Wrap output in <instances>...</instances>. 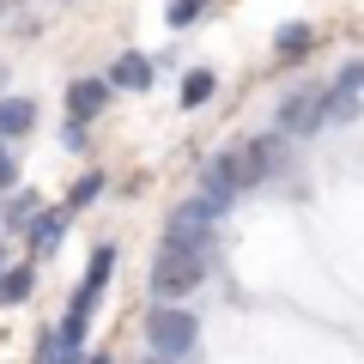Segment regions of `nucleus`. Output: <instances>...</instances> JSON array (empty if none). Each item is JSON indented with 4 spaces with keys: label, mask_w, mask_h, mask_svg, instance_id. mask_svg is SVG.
<instances>
[{
    "label": "nucleus",
    "mask_w": 364,
    "mask_h": 364,
    "mask_svg": "<svg viewBox=\"0 0 364 364\" xmlns=\"http://www.w3.org/2000/svg\"><path fill=\"white\" fill-rule=\"evenodd\" d=\"M213 85H219L213 73H188V79H182V104H188V109H200V104L213 97Z\"/></svg>",
    "instance_id": "f8f14e48"
},
{
    "label": "nucleus",
    "mask_w": 364,
    "mask_h": 364,
    "mask_svg": "<svg viewBox=\"0 0 364 364\" xmlns=\"http://www.w3.org/2000/svg\"><path fill=\"white\" fill-rule=\"evenodd\" d=\"M31 213H37V195H18V200H13V225H25Z\"/></svg>",
    "instance_id": "dca6fc26"
},
{
    "label": "nucleus",
    "mask_w": 364,
    "mask_h": 364,
    "mask_svg": "<svg viewBox=\"0 0 364 364\" xmlns=\"http://www.w3.org/2000/svg\"><path fill=\"white\" fill-rule=\"evenodd\" d=\"M97 195H104V176H79V182H73V195H67V207H91Z\"/></svg>",
    "instance_id": "ddd939ff"
},
{
    "label": "nucleus",
    "mask_w": 364,
    "mask_h": 364,
    "mask_svg": "<svg viewBox=\"0 0 364 364\" xmlns=\"http://www.w3.org/2000/svg\"><path fill=\"white\" fill-rule=\"evenodd\" d=\"M322 97H316V91H298V97H286V104H279V128L286 134H310V128H322Z\"/></svg>",
    "instance_id": "20e7f679"
},
{
    "label": "nucleus",
    "mask_w": 364,
    "mask_h": 364,
    "mask_svg": "<svg viewBox=\"0 0 364 364\" xmlns=\"http://www.w3.org/2000/svg\"><path fill=\"white\" fill-rule=\"evenodd\" d=\"M79 346H85L79 334L55 328V334H43V352H37V364H79Z\"/></svg>",
    "instance_id": "0eeeda50"
},
{
    "label": "nucleus",
    "mask_w": 364,
    "mask_h": 364,
    "mask_svg": "<svg viewBox=\"0 0 364 364\" xmlns=\"http://www.w3.org/2000/svg\"><path fill=\"white\" fill-rule=\"evenodd\" d=\"M31 122H37V109L18 97V104H0V140H13V134H25Z\"/></svg>",
    "instance_id": "9d476101"
},
{
    "label": "nucleus",
    "mask_w": 364,
    "mask_h": 364,
    "mask_svg": "<svg viewBox=\"0 0 364 364\" xmlns=\"http://www.w3.org/2000/svg\"><path fill=\"white\" fill-rule=\"evenodd\" d=\"M91 364H109V358H104V352H97V358H91Z\"/></svg>",
    "instance_id": "a211bd4d"
},
{
    "label": "nucleus",
    "mask_w": 364,
    "mask_h": 364,
    "mask_svg": "<svg viewBox=\"0 0 364 364\" xmlns=\"http://www.w3.org/2000/svg\"><path fill=\"white\" fill-rule=\"evenodd\" d=\"M13 182H18V158L0 146V188H13Z\"/></svg>",
    "instance_id": "2eb2a0df"
},
{
    "label": "nucleus",
    "mask_w": 364,
    "mask_h": 364,
    "mask_svg": "<svg viewBox=\"0 0 364 364\" xmlns=\"http://www.w3.org/2000/svg\"><path fill=\"white\" fill-rule=\"evenodd\" d=\"M267 164H273V140H237L207 164V176L225 182L231 195H243V188H255V182L267 176Z\"/></svg>",
    "instance_id": "f257e3e1"
},
{
    "label": "nucleus",
    "mask_w": 364,
    "mask_h": 364,
    "mask_svg": "<svg viewBox=\"0 0 364 364\" xmlns=\"http://www.w3.org/2000/svg\"><path fill=\"white\" fill-rule=\"evenodd\" d=\"M31 286H37V267H6L0 273V304H25Z\"/></svg>",
    "instance_id": "1a4fd4ad"
},
{
    "label": "nucleus",
    "mask_w": 364,
    "mask_h": 364,
    "mask_svg": "<svg viewBox=\"0 0 364 364\" xmlns=\"http://www.w3.org/2000/svg\"><path fill=\"white\" fill-rule=\"evenodd\" d=\"M195 340H200L195 310H176V304H152L146 310V346H158L164 358H188Z\"/></svg>",
    "instance_id": "f03ea898"
},
{
    "label": "nucleus",
    "mask_w": 364,
    "mask_h": 364,
    "mask_svg": "<svg viewBox=\"0 0 364 364\" xmlns=\"http://www.w3.org/2000/svg\"><path fill=\"white\" fill-rule=\"evenodd\" d=\"M109 273H116V249H109V243H97V255H91V267H85V286H91V291H104V279H109Z\"/></svg>",
    "instance_id": "9b49d317"
},
{
    "label": "nucleus",
    "mask_w": 364,
    "mask_h": 364,
    "mask_svg": "<svg viewBox=\"0 0 364 364\" xmlns=\"http://www.w3.org/2000/svg\"><path fill=\"white\" fill-rule=\"evenodd\" d=\"M109 91H116L109 79H73V85H67V116H73V122H91L97 109L109 104Z\"/></svg>",
    "instance_id": "7ed1b4c3"
},
{
    "label": "nucleus",
    "mask_w": 364,
    "mask_h": 364,
    "mask_svg": "<svg viewBox=\"0 0 364 364\" xmlns=\"http://www.w3.org/2000/svg\"><path fill=\"white\" fill-rule=\"evenodd\" d=\"M146 364H182V358H164V352H158V358H146Z\"/></svg>",
    "instance_id": "f3484780"
},
{
    "label": "nucleus",
    "mask_w": 364,
    "mask_h": 364,
    "mask_svg": "<svg viewBox=\"0 0 364 364\" xmlns=\"http://www.w3.org/2000/svg\"><path fill=\"white\" fill-rule=\"evenodd\" d=\"M109 85H122V91H146V85H152V61H146V55H116V67H109Z\"/></svg>",
    "instance_id": "423d86ee"
},
{
    "label": "nucleus",
    "mask_w": 364,
    "mask_h": 364,
    "mask_svg": "<svg viewBox=\"0 0 364 364\" xmlns=\"http://www.w3.org/2000/svg\"><path fill=\"white\" fill-rule=\"evenodd\" d=\"M164 18H170L176 31H182V25H195V18H200V0H170V13H164Z\"/></svg>",
    "instance_id": "4468645a"
},
{
    "label": "nucleus",
    "mask_w": 364,
    "mask_h": 364,
    "mask_svg": "<svg viewBox=\"0 0 364 364\" xmlns=\"http://www.w3.org/2000/svg\"><path fill=\"white\" fill-rule=\"evenodd\" d=\"M61 231H67V213H31V219H25V243H31V255H55Z\"/></svg>",
    "instance_id": "39448f33"
},
{
    "label": "nucleus",
    "mask_w": 364,
    "mask_h": 364,
    "mask_svg": "<svg viewBox=\"0 0 364 364\" xmlns=\"http://www.w3.org/2000/svg\"><path fill=\"white\" fill-rule=\"evenodd\" d=\"M310 43H316V31H310V25H279L273 49H279V61H304V55H310Z\"/></svg>",
    "instance_id": "6e6552de"
}]
</instances>
